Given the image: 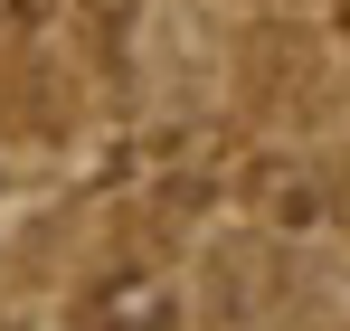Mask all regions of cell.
<instances>
[{"label":"cell","mask_w":350,"mask_h":331,"mask_svg":"<svg viewBox=\"0 0 350 331\" xmlns=\"http://www.w3.org/2000/svg\"><path fill=\"white\" fill-rule=\"evenodd\" d=\"M105 303H114L105 331H161V284H114Z\"/></svg>","instance_id":"1"}]
</instances>
